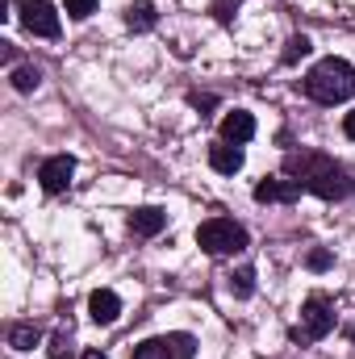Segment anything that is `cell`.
<instances>
[{"mask_svg": "<svg viewBox=\"0 0 355 359\" xmlns=\"http://www.w3.org/2000/svg\"><path fill=\"white\" fill-rule=\"evenodd\" d=\"M284 172L297 180L301 188H309V192H318V196H326V201H339V196L351 192L343 168H335V159H326V155H318V151H293V155L284 159Z\"/></svg>", "mask_w": 355, "mask_h": 359, "instance_id": "1", "label": "cell"}, {"mask_svg": "<svg viewBox=\"0 0 355 359\" xmlns=\"http://www.w3.org/2000/svg\"><path fill=\"white\" fill-rule=\"evenodd\" d=\"M305 92L318 100V104H339L355 92V72L351 63L343 59H322L309 76H305Z\"/></svg>", "mask_w": 355, "mask_h": 359, "instance_id": "2", "label": "cell"}, {"mask_svg": "<svg viewBox=\"0 0 355 359\" xmlns=\"http://www.w3.org/2000/svg\"><path fill=\"white\" fill-rule=\"evenodd\" d=\"M196 243H201V251H209V255H234V251L247 247V230H243L239 222H230V217H209V222L196 230Z\"/></svg>", "mask_w": 355, "mask_h": 359, "instance_id": "3", "label": "cell"}, {"mask_svg": "<svg viewBox=\"0 0 355 359\" xmlns=\"http://www.w3.org/2000/svg\"><path fill=\"white\" fill-rule=\"evenodd\" d=\"M330 330H335V309H330V301H326V297H309V301L301 305V326H297V339L318 343V339H326Z\"/></svg>", "mask_w": 355, "mask_h": 359, "instance_id": "4", "label": "cell"}, {"mask_svg": "<svg viewBox=\"0 0 355 359\" xmlns=\"http://www.w3.org/2000/svg\"><path fill=\"white\" fill-rule=\"evenodd\" d=\"M17 13H21V25L38 38H55L59 34V13L51 0H17Z\"/></svg>", "mask_w": 355, "mask_h": 359, "instance_id": "5", "label": "cell"}, {"mask_svg": "<svg viewBox=\"0 0 355 359\" xmlns=\"http://www.w3.org/2000/svg\"><path fill=\"white\" fill-rule=\"evenodd\" d=\"M192 334H163L134 347V359H192Z\"/></svg>", "mask_w": 355, "mask_h": 359, "instance_id": "6", "label": "cell"}, {"mask_svg": "<svg viewBox=\"0 0 355 359\" xmlns=\"http://www.w3.org/2000/svg\"><path fill=\"white\" fill-rule=\"evenodd\" d=\"M76 176V159L72 155H55V159H46L42 168H38V180H42V188L46 192H63L67 184Z\"/></svg>", "mask_w": 355, "mask_h": 359, "instance_id": "7", "label": "cell"}, {"mask_svg": "<svg viewBox=\"0 0 355 359\" xmlns=\"http://www.w3.org/2000/svg\"><path fill=\"white\" fill-rule=\"evenodd\" d=\"M88 313L96 326H113L117 322V313H121V301H117V292L113 288H96L88 297Z\"/></svg>", "mask_w": 355, "mask_h": 359, "instance_id": "8", "label": "cell"}, {"mask_svg": "<svg viewBox=\"0 0 355 359\" xmlns=\"http://www.w3.org/2000/svg\"><path fill=\"white\" fill-rule=\"evenodd\" d=\"M222 138H226V142H234V147L251 142V138H255V117H251V113H243V109L226 113V117H222Z\"/></svg>", "mask_w": 355, "mask_h": 359, "instance_id": "9", "label": "cell"}, {"mask_svg": "<svg viewBox=\"0 0 355 359\" xmlns=\"http://www.w3.org/2000/svg\"><path fill=\"white\" fill-rule=\"evenodd\" d=\"M301 196V184L297 180H264V184H255V201H280V205H288V201H297Z\"/></svg>", "mask_w": 355, "mask_h": 359, "instance_id": "10", "label": "cell"}, {"mask_svg": "<svg viewBox=\"0 0 355 359\" xmlns=\"http://www.w3.org/2000/svg\"><path fill=\"white\" fill-rule=\"evenodd\" d=\"M163 226H168V213H163V209H134V213H130V230H134L138 238H155Z\"/></svg>", "mask_w": 355, "mask_h": 359, "instance_id": "11", "label": "cell"}, {"mask_svg": "<svg viewBox=\"0 0 355 359\" xmlns=\"http://www.w3.org/2000/svg\"><path fill=\"white\" fill-rule=\"evenodd\" d=\"M209 163H213V172L234 176V172L243 168V151H239L234 142H217V147H209Z\"/></svg>", "mask_w": 355, "mask_h": 359, "instance_id": "12", "label": "cell"}, {"mask_svg": "<svg viewBox=\"0 0 355 359\" xmlns=\"http://www.w3.org/2000/svg\"><path fill=\"white\" fill-rule=\"evenodd\" d=\"M38 343H42V330H38V326H29V322L13 326V334H8V347H17V351H34Z\"/></svg>", "mask_w": 355, "mask_h": 359, "instance_id": "13", "label": "cell"}, {"mask_svg": "<svg viewBox=\"0 0 355 359\" xmlns=\"http://www.w3.org/2000/svg\"><path fill=\"white\" fill-rule=\"evenodd\" d=\"M126 25H130V29H151V25H155V4H147V0L130 4V8H126Z\"/></svg>", "mask_w": 355, "mask_h": 359, "instance_id": "14", "label": "cell"}, {"mask_svg": "<svg viewBox=\"0 0 355 359\" xmlns=\"http://www.w3.org/2000/svg\"><path fill=\"white\" fill-rule=\"evenodd\" d=\"M51 359H76V339H72V330H55V334H51Z\"/></svg>", "mask_w": 355, "mask_h": 359, "instance_id": "15", "label": "cell"}, {"mask_svg": "<svg viewBox=\"0 0 355 359\" xmlns=\"http://www.w3.org/2000/svg\"><path fill=\"white\" fill-rule=\"evenodd\" d=\"M230 292H234V297H251V292H255V271L251 268L234 271V276H230Z\"/></svg>", "mask_w": 355, "mask_h": 359, "instance_id": "16", "label": "cell"}, {"mask_svg": "<svg viewBox=\"0 0 355 359\" xmlns=\"http://www.w3.org/2000/svg\"><path fill=\"white\" fill-rule=\"evenodd\" d=\"M314 46H309V38L305 34H297V38H288V46H284V63H297V59H305Z\"/></svg>", "mask_w": 355, "mask_h": 359, "instance_id": "17", "label": "cell"}, {"mask_svg": "<svg viewBox=\"0 0 355 359\" xmlns=\"http://www.w3.org/2000/svg\"><path fill=\"white\" fill-rule=\"evenodd\" d=\"M38 80H42V76H38L34 67H17V72H13V88L17 92H34L38 88Z\"/></svg>", "mask_w": 355, "mask_h": 359, "instance_id": "18", "label": "cell"}, {"mask_svg": "<svg viewBox=\"0 0 355 359\" xmlns=\"http://www.w3.org/2000/svg\"><path fill=\"white\" fill-rule=\"evenodd\" d=\"M63 8H67V17H76V21H84L96 13V0H63Z\"/></svg>", "mask_w": 355, "mask_h": 359, "instance_id": "19", "label": "cell"}, {"mask_svg": "<svg viewBox=\"0 0 355 359\" xmlns=\"http://www.w3.org/2000/svg\"><path fill=\"white\" fill-rule=\"evenodd\" d=\"M234 8H239V0H213V13H217V21H230V17H234Z\"/></svg>", "mask_w": 355, "mask_h": 359, "instance_id": "20", "label": "cell"}, {"mask_svg": "<svg viewBox=\"0 0 355 359\" xmlns=\"http://www.w3.org/2000/svg\"><path fill=\"white\" fill-rule=\"evenodd\" d=\"M309 268H314V271H326V268H330V255H326V251H314V255H309Z\"/></svg>", "mask_w": 355, "mask_h": 359, "instance_id": "21", "label": "cell"}, {"mask_svg": "<svg viewBox=\"0 0 355 359\" xmlns=\"http://www.w3.org/2000/svg\"><path fill=\"white\" fill-rule=\"evenodd\" d=\"M343 130H347V138H355V109L347 113V121H343Z\"/></svg>", "mask_w": 355, "mask_h": 359, "instance_id": "22", "label": "cell"}, {"mask_svg": "<svg viewBox=\"0 0 355 359\" xmlns=\"http://www.w3.org/2000/svg\"><path fill=\"white\" fill-rule=\"evenodd\" d=\"M84 359H105V355H100V351H88V355H84Z\"/></svg>", "mask_w": 355, "mask_h": 359, "instance_id": "23", "label": "cell"}]
</instances>
